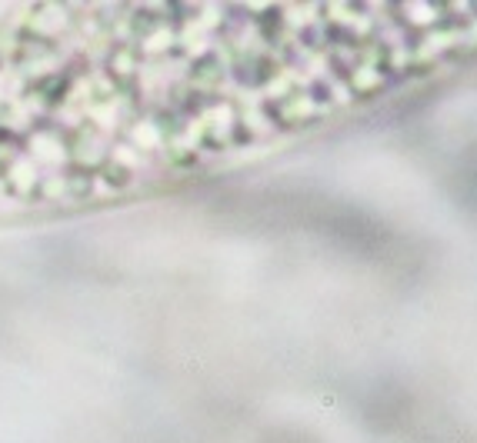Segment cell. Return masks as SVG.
Here are the masks:
<instances>
[{
    "label": "cell",
    "mask_w": 477,
    "mask_h": 443,
    "mask_svg": "<svg viewBox=\"0 0 477 443\" xmlns=\"http://www.w3.org/2000/svg\"><path fill=\"white\" fill-rule=\"evenodd\" d=\"M287 7L20 3L0 13V227L133 207L294 123Z\"/></svg>",
    "instance_id": "cell-1"
}]
</instances>
